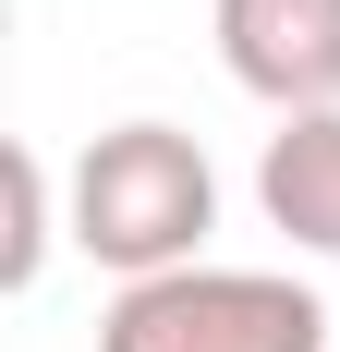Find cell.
I'll use <instances>...</instances> for the list:
<instances>
[{"instance_id": "1", "label": "cell", "mask_w": 340, "mask_h": 352, "mask_svg": "<svg viewBox=\"0 0 340 352\" xmlns=\"http://www.w3.org/2000/svg\"><path fill=\"white\" fill-rule=\"evenodd\" d=\"M206 231H219V170L182 122H109L73 158V243L122 267V280H158V267H195Z\"/></svg>"}, {"instance_id": "2", "label": "cell", "mask_w": 340, "mask_h": 352, "mask_svg": "<svg viewBox=\"0 0 340 352\" xmlns=\"http://www.w3.org/2000/svg\"><path fill=\"white\" fill-rule=\"evenodd\" d=\"M98 352H328V304L279 267H158L122 280L98 316Z\"/></svg>"}, {"instance_id": "3", "label": "cell", "mask_w": 340, "mask_h": 352, "mask_svg": "<svg viewBox=\"0 0 340 352\" xmlns=\"http://www.w3.org/2000/svg\"><path fill=\"white\" fill-rule=\"evenodd\" d=\"M219 61L279 122L340 109V0H219Z\"/></svg>"}, {"instance_id": "4", "label": "cell", "mask_w": 340, "mask_h": 352, "mask_svg": "<svg viewBox=\"0 0 340 352\" xmlns=\"http://www.w3.org/2000/svg\"><path fill=\"white\" fill-rule=\"evenodd\" d=\"M255 207L304 255H340V109H292L255 158Z\"/></svg>"}, {"instance_id": "5", "label": "cell", "mask_w": 340, "mask_h": 352, "mask_svg": "<svg viewBox=\"0 0 340 352\" xmlns=\"http://www.w3.org/2000/svg\"><path fill=\"white\" fill-rule=\"evenodd\" d=\"M36 267H49V158L12 146V255H0V280L36 292Z\"/></svg>"}]
</instances>
